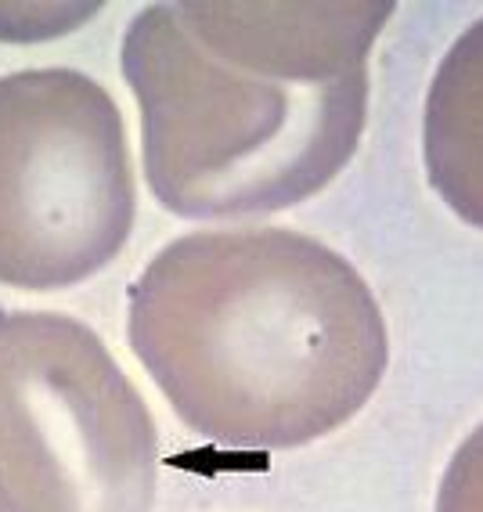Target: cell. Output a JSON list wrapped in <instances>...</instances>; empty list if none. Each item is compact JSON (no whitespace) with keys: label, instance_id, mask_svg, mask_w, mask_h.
<instances>
[{"label":"cell","instance_id":"cell-4","mask_svg":"<svg viewBox=\"0 0 483 512\" xmlns=\"http://www.w3.org/2000/svg\"><path fill=\"white\" fill-rule=\"evenodd\" d=\"M137 217L127 127L76 69L0 76V285L69 289L116 260Z\"/></svg>","mask_w":483,"mask_h":512},{"label":"cell","instance_id":"cell-3","mask_svg":"<svg viewBox=\"0 0 483 512\" xmlns=\"http://www.w3.org/2000/svg\"><path fill=\"white\" fill-rule=\"evenodd\" d=\"M159 437L94 329L0 311V512H152Z\"/></svg>","mask_w":483,"mask_h":512},{"label":"cell","instance_id":"cell-5","mask_svg":"<svg viewBox=\"0 0 483 512\" xmlns=\"http://www.w3.org/2000/svg\"><path fill=\"white\" fill-rule=\"evenodd\" d=\"M210 55L285 83H339L368 73V55L393 15L383 0L350 4H174Z\"/></svg>","mask_w":483,"mask_h":512},{"label":"cell","instance_id":"cell-7","mask_svg":"<svg viewBox=\"0 0 483 512\" xmlns=\"http://www.w3.org/2000/svg\"><path fill=\"white\" fill-rule=\"evenodd\" d=\"M437 512H483V422L447 462L437 491Z\"/></svg>","mask_w":483,"mask_h":512},{"label":"cell","instance_id":"cell-1","mask_svg":"<svg viewBox=\"0 0 483 512\" xmlns=\"http://www.w3.org/2000/svg\"><path fill=\"white\" fill-rule=\"evenodd\" d=\"M127 332L177 419L228 451L339 430L390 365L386 318L357 267L289 228L174 238L130 285Z\"/></svg>","mask_w":483,"mask_h":512},{"label":"cell","instance_id":"cell-2","mask_svg":"<svg viewBox=\"0 0 483 512\" xmlns=\"http://www.w3.org/2000/svg\"><path fill=\"white\" fill-rule=\"evenodd\" d=\"M141 109V163L159 206L188 220L289 210L329 188L368 123V73L285 83L210 55L174 4H145L123 33Z\"/></svg>","mask_w":483,"mask_h":512},{"label":"cell","instance_id":"cell-6","mask_svg":"<svg viewBox=\"0 0 483 512\" xmlns=\"http://www.w3.org/2000/svg\"><path fill=\"white\" fill-rule=\"evenodd\" d=\"M422 159L447 210L483 231V19L447 47L433 73Z\"/></svg>","mask_w":483,"mask_h":512}]
</instances>
